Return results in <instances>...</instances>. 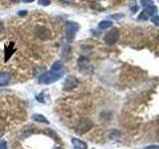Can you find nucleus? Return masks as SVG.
Instances as JSON below:
<instances>
[{
    "label": "nucleus",
    "instance_id": "obj_20",
    "mask_svg": "<svg viewBox=\"0 0 159 149\" xmlns=\"http://www.w3.org/2000/svg\"><path fill=\"white\" fill-rule=\"evenodd\" d=\"M62 2L67 3V4H73L75 2V0H61Z\"/></svg>",
    "mask_w": 159,
    "mask_h": 149
},
{
    "label": "nucleus",
    "instance_id": "obj_16",
    "mask_svg": "<svg viewBox=\"0 0 159 149\" xmlns=\"http://www.w3.org/2000/svg\"><path fill=\"white\" fill-rule=\"evenodd\" d=\"M150 19H151V22H153L155 25H158L159 26V15H152Z\"/></svg>",
    "mask_w": 159,
    "mask_h": 149
},
{
    "label": "nucleus",
    "instance_id": "obj_2",
    "mask_svg": "<svg viewBox=\"0 0 159 149\" xmlns=\"http://www.w3.org/2000/svg\"><path fill=\"white\" fill-rule=\"evenodd\" d=\"M92 127H93V122H92L91 119L89 118H82L78 123L76 130L80 134H84V133L88 132Z\"/></svg>",
    "mask_w": 159,
    "mask_h": 149
},
{
    "label": "nucleus",
    "instance_id": "obj_22",
    "mask_svg": "<svg viewBox=\"0 0 159 149\" xmlns=\"http://www.w3.org/2000/svg\"><path fill=\"white\" fill-rule=\"evenodd\" d=\"M18 15H20V16H26V15H27V11H19L18 12Z\"/></svg>",
    "mask_w": 159,
    "mask_h": 149
},
{
    "label": "nucleus",
    "instance_id": "obj_7",
    "mask_svg": "<svg viewBox=\"0 0 159 149\" xmlns=\"http://www.w3.org/2000/svg\"><path fill=\"white\" fill-rule=\"evenodd\" d=\"M78 65L82 71H89V72L92 71V66H91V64H89V60L87 57L82 56L80 58Z\"/></svg>",
    "mask_w": 159,
    "mask_h": 149
},
{
    "label": "nucleus",
    "instance_id": "obj_10",
    "mask_svg": "<svg viewBox=\"0 0 159 149\" xmlns=\"http://www.w3.org/2000/svg\"><path fill=\"white\" fill-rule=\"evenodd\" d=\"M14 47V43H10L9 44V47H5V50H4V53H5V58H4V61L6 62L8 61V59L11 57V55L13 54V52L15 51V50L13 49Z\"/></svg>",
    "mask_w": 159,
    "mask_h": 149
},
{
    "label": "nucleus",
    "instance_id": "obj_24",
    "mask_svg": "<svg viewBox=\"0 0 159 149\" xmlns=\"http://www.w3.org/2000/svg\"><path fill=\"white\" fill-rule=\"evenodd\" d=\"M23 1H24L25 3H32V2L35 1V0H23Z\"/></svg>",
    "mask_w": 159,
    "mask_h": 149
},
{
    "label": "nucleus",
    "instance_id": "obj_5",
    "mask_svg": "<svg viewBox=\"0 0 159 149\" xmlns=\"http://www.w3.org/2000/svg\"><path fill=\"white\" fill-rule=\"evenodd\" d=\"M36 35H37V37L41 40H48L51 37V32H50V30L48 28L44 26H37Z\"/></svg>",
    "mask_w": 159,
    "mask_h": 149
},
{
    "label": "nucleus",
    "instance_id": "obj_23",
    "mask_svg": "<svg viewBox=\"0 0 159 149\" xmlns=\"http://www.w3.org/2000/svg\"><path fill=\"white\" fill-rule=\"evenodd\" d=\"M4 31V26H3V24L0 22V33H2Z\"/></svg>",
    "mask_w": 159,
    "mask_h": 149
},
{
    "label": "nucleus",
    "instance_id": "obj_13",
    "mask_svg": "<svg viewBox=\"0 0 159 149\" xmlns=\"http://www.w3.org/2000/svg\"><path fill=\"white\" fill-rule=\"evenodd\" d=\"M150 17V15H149L145 10H144L143 12H141L140 14H139V16H138V20H140V21H146V20Z\"/></svg>",
    "mask_w": 159,
    "mask_h": 149
},
{
    "label": "nucleus",
    "instance_id": "obj_25",
    "mask_svg": "<svg viewBox=\"0 0 159 149\" xmlns=\"http://www.w3.org/2000/svg\"><path fill=\"white\" fill-rule=\"evenodd\" d=\"M10 1H12V2H15V3H16V2L21 1V0H10Z\"/></svg>",
    "mask_w": 159,
    "mask_h": 149
},
{
    "label": "nucleus",
    "instance_id": "obj_8",
    "mask_svg": "<svg viewBox=\"0 0 159 149\" xmlns=\"http://www.w3.org/2000/svg\"><path fill=\"white\" fill-rule=\"evenodd\" d=\"M11 81V76L8 73L2 72L0 73V87L7 86V84Z\"/></svg>",
    "mask_w": 159,
    "mask_h": 149
},
{
    "label": "nucleus",
    "instance_id": "obj_4",
    "mask_svg": "<svg viewBox=\"0 0 159 149\" xmlns=\"http://www.w3.org/2000/svg\"><path fill=\"white\" fill-rule=\"evenodd\" d=\"M119 38V31L117 28H113L111 31L107 32L104 36V41L108 45H113L117 42V40Z\"/></svg>",
    "mask_w": 159,
    "mask_h": 149
},
{
    "label": "nucleus",
    "instance_id": "obj_28",
    "mask_svg": "<svg viewBox=\"0 0 159 149\" xmlns=\"http://www.w3.org/2000/svg\"><path fill=\"white\" fill-rule=\"evenodd\" d=\"M56 149H63V148H56Z\"/></svg>",
    "mask_w": 159,
    "mask_h": 149
},
{
    "label": "nucleus",
    "instance_id": "obj_21",
    "mask_svg": "<svg viewBox=\"0 0 159 149\" xmlns=\"http://www.w3.org/2000/svg\"><path fill=\"white\" fill-rule=\"evenodd\" d=\"M130 10H131V12H136L137 11V10H138V6H137V5H135V6H131L130 7Z\"/></svg>",
    "mask_w": 159,
    "mask_h": 149
},
{
    "label": "nucleus",
    "instance_id": "obj_26",
    "mask_svg": "<svg viewBox=\"0 0 159 149\" xmlns=\"http://www.w3.org/2000/svg\"><path fill=\"white\" fill-rule=\"evenodd\" d=\"M156 135H157V139H158V140H159V129H158V130H157V132H156Z\"/></svg>",
    "mask_w": 159,
    "mask_h": 149
},
{
    "label": "nucleus",
    "instance_id": "obj_6",
    "mask_svg": "<svg viewBox=\"0 0 159 149\" xmlns=\"http://www.w3.org/2000/svg\"><path fill=\"white\" fill-rule=\"evenodd\" d=\"M78 79L74 76H70L66 79V81L64 83V89L65 91H71L78 86Z\"/></svg>",
    "mask_w": 159,
    "mask_h": 149
},
{
    "label": "nucleus",
    "instance_id": "obj_19",
    "mask_svg": "<svg viewBox=\"0 0 159 149\" xmlns=\"http://www.w3.org/2000/svg\"><path fill=\"white\" fill-rule=\"evenodd\" d=\"M144 149H159V145H149Z\"/></svg>",
    "mask_w": 159,
    "mask_h": 149
},
{
    "label": "nucleus",
    "instance_id": "obj_15",
    "mask_svg": "<svg viewBox=\"0 0 159 149\" xmlns=\"http://www.w3.org/2000/svg\"><path fill=\"white\" fill-rule=\"evenodd\" d=\"M38 4L41 5V6L46 7L51 4V0H38Z\"/></svg>",
    "mask_w": 159,
    "mask_h": 149
},
{
    "label": "nucleus",
    "instance_id": "obj_12",
    "mask_svg": "<svg viewBox=\"0 0 159 149\" xmlns=\"http://www.w3.org/2000/svg\"><path fill=\"white\" fill-rule=\"evenodd\" d=\"M111 25H112V22L111 21H108V20H103V21L99 22L98 28L102 29V30H104V29H107L109 27H111Z\"/></svg>",
    "mask_w": 159,
    "mask_h": 149
},
{
    "label": "nucleus",
    "instance_id": "obj_17",
    "mask_svg": "<svg viewBox=\"0 0 159 149\" xmlns=\"http://www.w3.org/2000/svg\"><path fill=\"white\" fill-rule=\"evenodd\" d=\"M4 128H5V123L2 119H0V136L2 135V133L4 131Z\"/></svg>",
    "mask_w": 159,
    "mask_h": 149
},
{
    "label": "nucleus",
    "instance_id": "obj_9",
    "mask_svg": "<svg viewBox=\"0 0 159 149\" xmlns=\"http://www.w3.org/2000/svg\"><path fill=\"white\" fill-rule=\"evenodd\" d=\"M72 143H73L74 149H88L87 143H84V141L80 140L78 138H73Z\"/></svg>",
    "mask_w": 159,
    "mask_h": 149
},
{
    "label": "nucleus",
    "instance_id": "obj_3",
    "mask_svg": "<svg viewBox=\"0 0 159 149\" xmlns=\"http://www.w3.org/2000/svg\"><path fill=\"white\" fill-rule=\"evenodd\" d=\"M78 30H79V25L77 23L72 21H69L66 23V34H67V38L70 41H73L75 39Z\"/></svg>",
    "mask_w": 159,
    "mask_h": 149
},
{
    "label": "nucleus",
    "instance_id": "obj_27",
    "mask_svg": "<svg viewBox=\"0 0 159 149\" xmlns=\"http://www.w3.org/2000/svg\"><path fill=\"white\" fill-rule=\"evenodd\" d=\"M157 40H158V42H159V35H158V36H157Z\"/></svg>",
    "mask_w": 159,
    "mask_h": 149
},
{
    "label": "nucleus",
    "instance_id": "obj_11",
    "mask_svg": "<svg viewBox=\"0 0 159 149\" xmlns=\"http://www.w3.org/2000/svg\"><path fill=\"white\" fill-rule=\"evenodd\" d=\"M32 119L35 121H37V122H40V123H46V124H49V120L48 119L43 116L42 114H39V113H35L32 115Z\"/></svg>",
    "mask_w": 159,
    "mask_h": 149
},
{
    "label": "nucleus",
    "instance_id": "obj_14",
    "mask_svg": "<svg viewBox=\"0 0 159 149\" xmlns=\"http://www.w3.org/2000/svg\"><path fill=\"white\" fill-rule=\"evenodd\" d=\"M140 3L144 8H146L148 6H151V5H154V2L152 1V0H141Z\"/></svg>",
    "mask_w": 159,
    "mask_h": 149
},
{
    "label": "nucleus",
    "instance_id": "obj_18",
    "mask_svg": "<svg viewBox=\"0 0 159 149\" xmlns=\"http://www.w3.org/2000/svg\"><path fill=\"white\" fill-rule=\"evenodd\" d=\"M0 149H7V143H6V141H4V140L0 141Z\"/></svg>",
    "mask_w": 159,
    "mask_h": 149
},
{
    "label": "nucleus",
    "instance_id": "obj_1",
    "mask_svg": "<svg viewBox=\"0 0 159 149\" xmlns=\"http://www.w3.org/2000/svg\"><path fill=\"white\" fill-rule=\"evenodd\" d=\"M64 64L62 61H56L49 72L44 73L39 77L38 83L41 84H50L57 82L64 76Z\"/></svg>",
    "mask_w": 159,
    "mask_h": 149
}]
</instances>
